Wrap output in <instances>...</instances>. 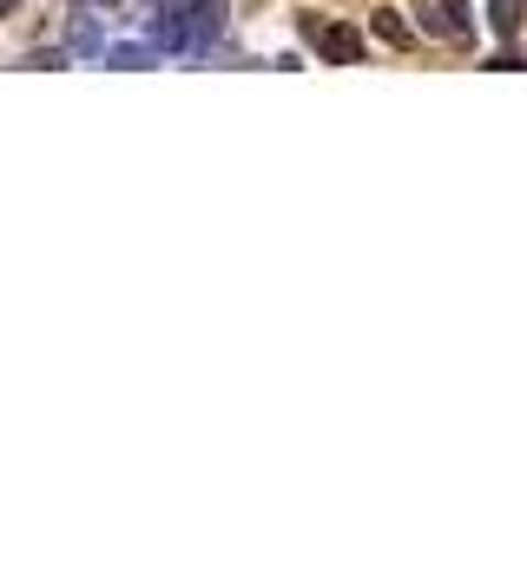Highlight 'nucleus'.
<instances>
[{"instance_id":"obj_3","label":"nucleus","mask_w":527,"mask_h":567,"mask_svg":"<svg viewBox=\"0 0 527 567\" xmlns=\"http://www.w3.org/2000/svg\"><path fill=\"white\" fill-rule=\"evenodd\" d=\"M66 53H79V59H99V53H106V33H99L92 13H73V20H66Z\"/></svg>"},{"instance_id":"obj_9","label":"nucleus","mask_w":527,"mask_h":567,"mask_svg":"<svg viewBox=\"0 0 527 567\" xmlns=\"http://www.w3.org/2000/svg\"><path fill=\"white\" fill-rule=\"evenodd\" d=\"M152 7H158V13H191L198 0H152Z\"/></svg>"},{"instance_id":"obj_8","label":"nucleus","mask_w":527,"mask_h":567,"mask_svg":"<svg viewBox=\"0 0 527 567\" xmlns=\"http://www.w3.org/2000/svg\"><path fill=\"white\" fill-rule=\"evenodd\" d=\"M488 66H495V73H527V59H521V53H495Z\"/></svg>"},{"instance_id":"obj_7","label":"nucleus","mask_w":527,"mask_h":567,"mask_svg":"<svg viewBox=\"0 0 527 567\" xmlns=\"http://www.w3.org/2000/svg\"><path fill=\"white\" fill-rule=\"evenodd\" d=\"M429 26H442L449 40H469V0H442V20L429 13Z\"/></svg>"},{"instance_id":"obj_6","label":"nucleus","mask_w":527,"mask_h":567,"mask_svg":"<svg viewBox=\"0 0 527 567\" xmlns=\"http://www.w3.org/2000/svg\"><path fill=\"white\" fill-rule=\"evenodd\" d=\"M488 26H495V33H521L527 26V0H488Z\"/></svg>"},{"instance_id":"obj_2","label":"nucleus","mask_w":527,"mask_h":567,"mask_svg":"<svg viewBox=\"0 0 527 567\" xmlns=\"http://www.w3.org/2000/svg\"><path fill=\"white\" fill-rule=\"evenodd\" d=\"M185 26H191V53H211L218 33H224V7H218V0H198V7L185 13Z\"/></svg>"},{"instance_id":"obj_10","label":"nucleus","mask_w":527,"mask_h":567,"mask_svg":"<svg viewBox=\"0 0 527 567\" xmlns=\"http://www.w3.org/2000/svg\"><path fill=\"white\" fill-rule=\"evenodd\" d=\"M7 13H13V0H0V20H7Z\"/></svg>"},{"instance_id":"obj_11","label":"nucleus","mask_w":527,"mask_h":567,"mask_svg":"<svg viewBox=\"0 0 527 567\" xmlns=\"http://www.w3.org/2000/svg\"><path fill=\"white\" fill-rule=\"evenodd\" d=\"M99 7H119V0H99Z\"/></svg>"},{"instance_id":"obj_5","label":"nucleus","mask_w":527,"mask_h":567,"mask_svg":"<svg viewBox=\"0 0 527 567\" xmlns=\"http://www.w3.org/2000/svg\"><path fill=\"white\" fill-rule=\"evenodd\" d=\"M370 33H376L383 46H416V33L403 26V13H396V7H383V13H370Z\"/></svg>"},{"instance_id":"obj_1","label":"nucleus","mask_w":527,"mask_h":567,"mask_svg":"<svg viewBox=\"0 0 527 567\" xmlns=\"http://www.w3.org/2000/svg\"><path fill=\"white\" fill-rule=\"evenodd\" d=\"M304 33H310V46H317L323 59H337V66H356V59H363V40H356L350 26H337V20H317V13H310Z\"/></svg>"},{"instance_id":"obj_4","label":"nucleus","mask_w":527,"mask_h":567,"mask_svg":"<svg viewBox=\"0 0 527 567\" xmlns=\"http://www.w3.org/2000/svg\"><path fill=\"white\" fill-rule=\"evenodd\" d=\"M99 59H106V66H119V73H152V66H158V46H139V40H125V46H119V40H112Z\"/></svg>"}]
</instances>
